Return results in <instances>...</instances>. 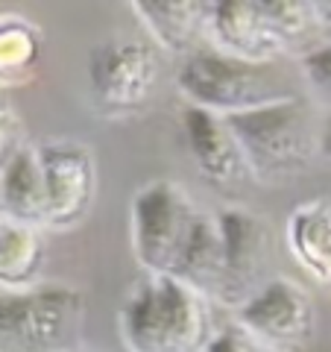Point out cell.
<instances>
[{"mask_svg":"<svg viewBox=\"0 0 331 352\" xmlns=\"http://www.w3.org/2000/svg\"><path fill=\"white\" fill-rule=\"evenodd\" d=\"M120 338L129 352H205L208 300L176 276L144 273L120 305Z\"/></svg>","mask_w":331,"mask_h":352,"instance_id":"6da1fadb","label":"cell"},{"mask_svg":"<svg viewBox=\"0 0 331 352\" xmlns=\"http://www.w3.org/2000/svg\"><path fill=\"white\" fill-rule=\"evenodd\" d=\"M176 85L187 106L205 109L220 118L299 97V91L284 80L279 62H247L220 53L217 47H203L182 59Z\"/></svg>","mask_w":331,"mask_h":352,"instance_id":"7a4b0ae2","label":"cell"},{"mask_svg":"<svg viewBox=\"0 0 331 352\" xmlns=\"http://www.w3.org/2000/svg\"><path fill=\"white\" fill-rule=\"evenodd\" d=\"M226 124L235 132L249 170L264 179L296 176L319 153L323 126L317 124L314 106L302 94L244 115H231Z\"/></svg>","mask_w":331,"mask_h":352,"instance_id":"3957f363","label":"cell"},{"mask_svg":"<svg viewBox=\"0 0 331 352\" xmlns=\"http://www.w3.org/2000/svg\"><path fill=\"white\" fill-rule=\"evenodd\" d=\"M85 294L71 285H36L0 294V352H80Z\"/></svg>","mask_w":331,"mask_h":352,"instance_id":"277c9868","label":"cell"},{"mask_svg":"<svg viewBox=\"0 0 331 352\" xmlns=\"http://www.w3.org/2000/svg\"><path fill=\"white\" fill-rule=\"evenodd\" d=\"M200 208L170 179L147 182L132 197V250L147 273L176 276Z\"/></svg>","mask_w":331,"mask_h":352,"instance_id":"5b68a950","label":"cell"},{"mask_svg":"<svg viewBox=\"0 0 331 352\" xmlns=\"http://www.w3.org/2000/svg\"><path fill=\"white\" fill-rule=\"evenodd\" d=\"M88 85L97 109L109 118L141 112L159 85V56L147 41L109 38L88 53Z\"/></svg>","mask_w":331,"mask_h":352,"instance_id":"8992f818","label":"cell"},{"mask_svg":"<svg viewBox=\"0 0 331 352\" xmlns=\"http://www.w3.org/2000/svg\"><path fill=\"white\" fill-rule=\"evenodd\" d=\"M238 326L270 352H302L314 338L317 308L299 282L270 279L238 308Z\"/></svg>","mask_w":331,"mask_h":352,"instance_id":"52a82bcc","label":"cell"},{"mask_svg":"<svg viewBox=\"0 0 331 352\" xmlns=\"http://www.w3.org/2000/svg\"><path fill=\"white\" fill-rule=\"evenodd\" d=\"M38 156L47 185V226L71 229L82 223L97 194V164L91 150L80 141L56 138L44 141Z\"/></svg>","mask_w":331,"mask_h":352,"instance_id":"ba28073f","label":"cell"},{"mask_svg":"<svg viewBox=\"0 0 331 352\" xmlns=\"http://www.w3.org/2000/svg\"><path fill=\"white\" fill-rule=\"evenodd\" d=\"M220 238H223L226 267V305L240 308L261 285V273L270 261V229L249 208L223 206L217 212Z\"/></svg>","mask_w":331,"mask_h":352,"instance_id":"9c48e42d","label":"cell"},{"mask_svg":"<svg viewBox=\"0 0 331 352\" xmlns=\"http://www.w3.org/2000/svg\"><path fill=\"white\" fill-rule=\"evenodd\" d=\"M208 36H212V47L247 62H279L284 56V47L267 18L264 0L212 3Z\"/></svg>","mask_w":331,"mask_h":352,"instance_id":"30bf717a","label":"cell"},{"mask_svg":"<svg viewBox=\"0 0 331 352\" xmlns=\"http://www.w3.org/2000/svg\"><path fill=\"white\" fill-rule=\"evenodd\" d=\"M182 129L187 138V150H191L205 182L220 185V188H231V185H240L249 176L244 150H240L226 118L196 106H185Z\"/></svg>","mask_w":331,"mask_h":352,"instance_id":"8fae6325","label":"cell"},{"mask_svg":"<svg viewBox=\"0 0 331 352\" xmlns=\"http://www.w3.org/2000/svg\"><path fill=\"white\" fill-rule=\"evenodd\" d=\"M135 15L147 27V32L156 38L159 47H164L173 56H194L203 50V41L212 24V3H187V0H138Z\"/></svg>","mask_w":331,"mask_h":352,"instance_id":"7c38bea8","label":"cell"},{"mask_svg":"<svg viewBox=\"0 0 331 352\" xmlns=\"http://www.w3.org/2000/svg\"><path fill=\"white\" fill-rule=\"evenodd\" d=\"M0 200H3V217L24 226H47V185H44V168L38 147H24L18 159L0 176Z\"/></svg>","mask_w":331,"mask_h":352,"instance_id":"4fadbf2b","label":"cell"},{"mask_svg":"<svg viewBox=\"0 0 331 352\" xmlns=\"http://www.w3.org/2000/svg\"><path fill=\"white\" fill-rule=\"evenodd\" d=\"M176 279L205 296L208 302L226 305V267H223V238H220L217 214H200L191 235Z\"/></svg>","mask_w":331,"mask_h":352,"instance_id":"5bb4252c","label":"cell"},{"mask_svg":"<svg viewBox=\"0 0 331 352\" xmlns=\"http://www.w3.org/2000/svg\"><path fill=\"white\" fill-rule=\"evenodd\" d=\"M288 247L311 276L331 285V200L317 197L293 208L288 217Z\"/></svg>","mask_w":331,"mask_h":352,"instance_id":"9a60e30c","label":"cell"},{"mask_svg":"<svg viewBox=\"0 0 331 352\" xmlns=\"http://www.w3.org/2000/svg\"><path fill=\"white\" fill-rule=\"evenodd\" d=\"M44 247L41 229L0 220V288L6 291H27L36 288V279L44 267Z\"/></svg>","mask_w":331,"mask_h":352,"instance_id":"2e32d148","label":"cell"},{"mask_svg":"<svg viewBox=\"0 0 331 352\" xmlns=\"http://www.w3.org/2000/svg\"><path fill=\"white\" fill-rule=\"evenodd\" d=\"M44 56V32L21 15H0V88L24 85Z\"/></svg>","mask_w":331,"mask_h":352,"instance_id":"e0dca14e","label":"cell"},{"mask_svg":"<svg viewBox=\"0 0 331 352\" xmlns=\"http://www.w3.org/2000/svg\"><path fill=\"white\" fill-rule=\"evenodd\" d=\"M302 76L305 88L317 103L331 109V44L319 41L314 50L302 56Z\"/></svg>","mask_w":331,"mask_h":352,"instance_id":"ac0fdd59","label":"cell"},{"mask_svg":"<svg viewBox=\"0 0 331 352\" xmlns=\"http://www.w3.org/2000/svg\"><path fill=\"white\" fill-rule=\"evenodd\" d=\"M24 147H27L24 124H21L15 109L3 100L0 103V176H3V170L18 159V153Z\"/></svg>","mask_w":331,"mask_h":352,"instance_id":"d6986e66","label":"cell"},{"mask_svg":"<svg viewBox=\"0 0 331 352\" xmlns=\"http://www.w3.org/2000/svg\"><path fill=\"white\" fill-rule=\"evenodd\" d=\"M205 352H267V349H264L247 329H240L235 323V326H226V329H220V332H214Z\"/></svg>","mask_w":331,"mask_h":352,"instance_id":"ffe728a7","label":"cell"},{"mask_svg":"<svg viewBox=\"0 0 331 352\" xmlns=\"http://www.w3.org/2000/svg\"><path fill=\"white\" fill-rule=\"evenodd\" d=\"M319 15V30H323V41L331 44V3H317Z\"/></svg>","mask_w":331,"mask_h":352,"instance_id":"44dd1931","label":"cell"},{"mask_svg":"<svg viewBox=\"0 0 331 352\" xmlns=\"http://www.w3.org/2000/svg\"><path fill=\"white\" fill-rule=\"evenodd\" d=\"M319 156H326L331 162V115L323 124V129H319Z\"/></svg>","mask_w":331,"mask_h":352,"instance_id":"7402d4cb","label":"cell"},{"mask_svg":"<svg viewBox=\"0 0 331 352\" xmlns=\"http://www.w3.org/2000/svg\"><path fill=\"white\" fill-rule=\"evenodd\" d=\"M0 220H3V200H0Z\"/></svg>","mask_w":331,"mask_h":352,"instance_id":"603a6c76","label":"cell"},{"mask_svg":"<svg viewBox=\"0 0 331 352\" xmlns=\"http://www.w3.org/2000/svg\"><path fill=\"white\" fill-rule=\"evenodd\" d=\"M0 103H3V100H0Z\"/></svg>","mask_w":331,"mask_h":352,"instance_id":"cb8c5ba5","label":"cell"}]
</instances>
